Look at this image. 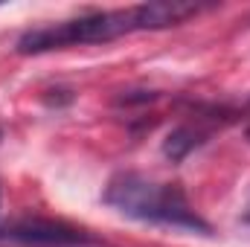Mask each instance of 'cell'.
Returning <instances> with one entry per match:
<instances>
[{
  "label": "cell",
  "mask_w": 250,
  "mask_h": 247,
  "mask_svg": "<svg viewBox=\"0 0 250 247\" xmlns=\"http://www.w3.org/2000/svg\"><path fill=\"white\" fill-rule=\"evenodd\" d=\"M187 18H195V6L184 0H154V3H140L131 9H117V12H87L70 21L47 23V26L23 32L15 50L21 56H41L53 50H67V47L108 44L131 32L178 26Z\"/></svg>",
  "instance_id": "cell-1"
},
{
  "label": "cell",
  "mask_w": 250,
  "mask_h": 247,
  "mask_svg": "<svg viewBox=\"0 0 250 247\" xmlns=\"http://www.w3.org/2000/svg\"><path fill=\"white\" fill-rule=\"evenodd\" d=\"M102 201L108 206H114L117 212L137 218V221L181 227V230L204 233V236L212 233V227L195 212L187 192L178 184H157V181H148L143 175L123 172V175L111 178V184L105 186Z\"/></svg>",
  "instance_id": "cell-2"
},
{
  "label": "cell",
  "mask_w": 250,
  "mask_h": 247,
  "mask_svg": "<svg viewBox=\"0 0 250 247\" xmlns=\"http://www.w3.org/2000/svg\"><path fill=\"white\" fill-rule=\"evenodd\" d=\"M0 242L21 247H105L96 236L53 218H21L0 230Z\"/></svg>",
  "instance_id": "cell-3"
},
{
  "label": "cell",
  "mask_w": 250,
  "mask_h": 247,
  "mask_svg": "<svg viewBox=\"0 0 250 247\" xmlns=\"http://www.w3.org/2000/svg\"><path fill=\"white\" fill-rule=\"evenodd\" d=\"M245 221L250 224V204H248V209H245Z\"/></svg>",
  "instance_id": "cell-4"
}]
</instances>
